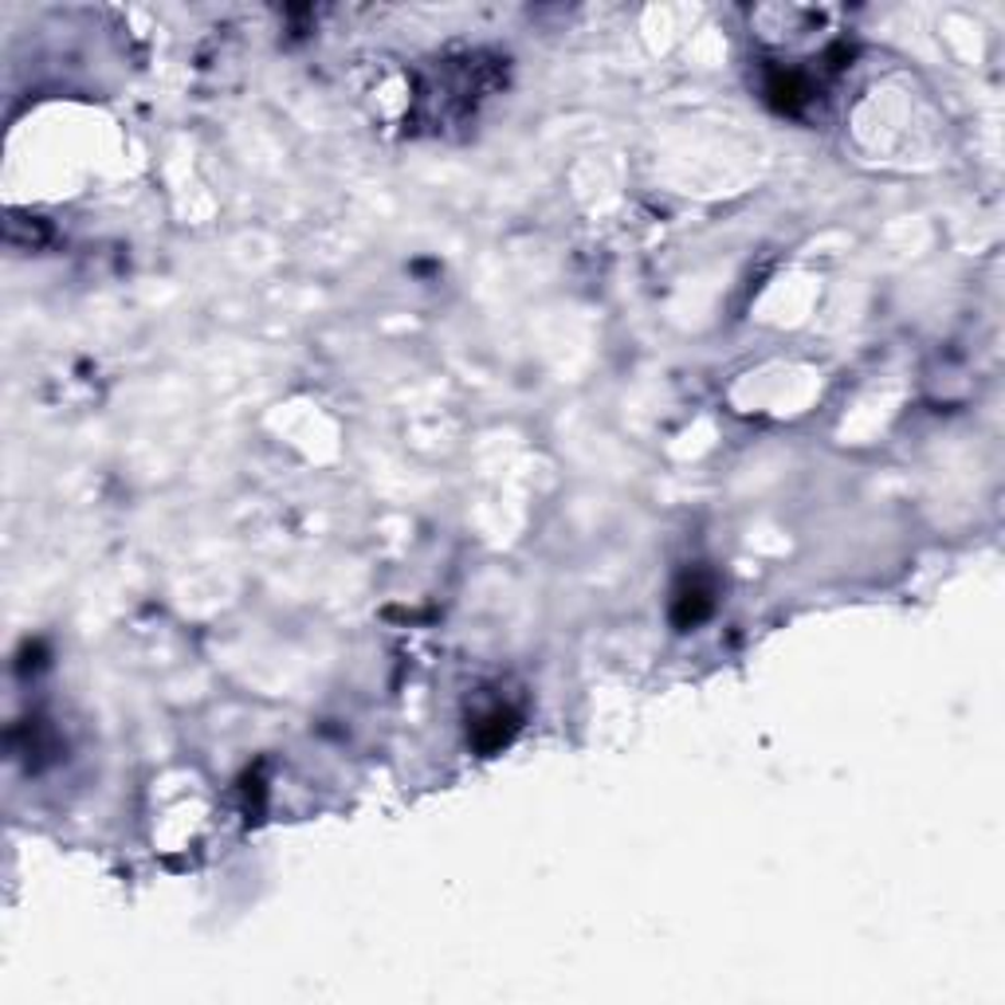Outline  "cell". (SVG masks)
<instances>
[{"instance_id": "6da1fadb", "label": "cell", "mask_w": 1005, "mask_h": 1005, "mask_svg": "<svg viewBox=\"0 0 1005 1005\" xmlns=\"http://www.w3.org/2000/svg\"><path fill=\"white\" fill-rule=\"evenodd\" d=\"M711 609H715V586H711L708 577H688L676 589V597H671V621L680 624V629H691L703 617H711Z\"/></svg>"}, {"instance_id": "7a4b0ae2", "label": "cell", "mask_w": 1005, "mask_h": 1005, "mask_svg": "<svg viewBox=\"0 0 1005 1005\" xmlns=\"http://www.w3.org/2000/svg\"><path fill=\"white\" fill-rule=\"evenodd\" d=\"M515 726L519 723H515L511 711H487V715L472 726V738L479 750H499V746L515 735Z\"/></svg>"}]
</instances>
